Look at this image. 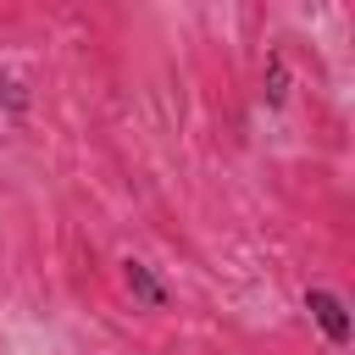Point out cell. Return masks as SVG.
Segmentation results:
<instances>
[{
    "label": "cell",
    "mask_w": 355,
    "mask_h": 355,
    "mask_svg": "<svg viewBox=\"0 0 355 355\" xmlns=\"http://www.w3.org/2000/svg\"><path fill=\"white\" fill-rule=\"evenodd\" d=\"M305 311H311V322L322 327V338H327L333 349L349 344V305H344V294H333V288H305Z\"/></svg>",
    "instance_id": "1"
},
{
    "label": "cell",
    "mask_w": 355,
    "mask_h": 355,
    "mask_svg": "<svg viewBox=\"0 0 355 355\" xmlns=\"http://www.w3.org/2000/svg\"><path fill=\"white\" fill-rule=\"evenodd\" d=\"M122 283H128V294H133L144 311H166V283H161L144 261H122Z\"/></svg>",
    "instance_id": "2"
},
{
    "label": "cell",
    "mask_w": 355,
    "mask_h": 355,
    "mask_svg": "<svg viewBox=\"0 0 355 355\" xmlns=\"http://www.w3.org/2000/svg\"><path fill=\"white\" fill-rule=\"evenodd\" d=\"M261 83H266V105H283V100H288V67H283V55L266 61V78H261Z\"/></svg>",
    "instance_id": "3"
}]
</instances>
